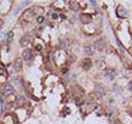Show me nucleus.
Returning a JSON list of instances; mask_svg holds the SVG:
<instances>
[{"instance_id":"nucleus-1","label":"nucleus","mask_w":132,"mask_h":124,"mask_svg":"<svg viewBox=\"0 0 132 124\" xmlns=\"http://www.w3.org/2000/svg\"><path fill=\"white\" fill-rule=\"evenodd\" d=\"M94 92H95V94L97 95L98 97H103L105 95V88L102 85L98 84V85H96L95 89H94Z\"/></svg>"},{"instance_id":"nucleus-2","label":"nucleus","mask_w":132,"mask_h":124,"mask_svg":"<svg viewBox=\"0 0 132 124\" xmlns=\"http://www.w3.org/2000/svg\"><path fill=\"white\" fill-rule=\"evenodd\" d=\"M3 92L7 96H9V95H13L15 93V90L10 84H5L3 87Z\"/></svg>"},{"instance_id":"nucleus-3","label":"nucleus","mask_w":132,"mask_h":124,"mask_svg":"<svg viewBox=\"0 0 132 124\" xmlns=\"http://www.w3.org/2000/svg\"><path fill=\"white\" fill-rule=\"evenodd\" d=\"M22 56H23V59L24 61H29V60L32 59L33 57V53L32 51L30 49H24L22 53Z\"/></svg>"},{"instance_id":"nucleus-4","label":"nucleus","mask_w":132,"mask_h":124,"mask_svg":"<svg viewBox=\"0 0 132 124\" xmlns=\"http://www.w3.org/2000/svg\"><path fill=\"white\" fill-rule=\"evenodd\" d=\"M116 75H117V72H116V71L113 70V69H108V70L106 71V72H105V76L107 77L109 80H110V81L114 80Z\"/></svg>"},{"instance_id":"nucleus-5","label":"nucleus","mask_w":132,"mask_h":124,"mask_svg":"<svg viewBox=\"0 0 132 124\" xmlns=\"http://www.w3.org/2000/svg\"><path fill=\"white\" fill-rule=\"evenodd\" d=\"M92 62L90 58H85V59L82 61V63H81V66H82V68H83V69H85V70L90 69V68L92 67Z\"/></svg>"},{"instance_id":"nucleus-6","label":"nucleus","mask_w":132,"mask_h":124,"mask_svg":"<svg viewBox=\"0 0 132 124\" xmlns=\"http://www.w3.org/2000/svg\"><path fill=\"white\" fill-rule=\"evenodd\" d=\"M22 68V60L20 58L16 59L14 62V64H13V69L16 72H19Z\"/></svg>"},{"instance_id":"nucleus-7","label":"nucleus","mask_w":132,"mask_h":124,"mask_svg":"<svg viewBox=\"0 0 132 124\" xmlns=\"http://www.w3.org/2000/svg\"><path fill=\"white\" fill-rule=\"evenodd\" d=\"M80 18H81V20H82V22L83 23H85V24H88V23H91L92 20V17L91 15H88V14H82L81 16H80Z\"/></svg>"},{"instance_id":"nucleus-8","label":"nucleus","mask_w":132,"mask_h":124,"mask_svg":"<svg viewBox=\"0 0 132 124\" xmlns=\"http://www.w3.org/2000/svg\"><path fill=\"white\" fill-rule=\"evenodd\" d=\"M94 46L96 49H98L99 51H102L104 48V42L103 40H101V39H100V40H98L94 43Z\"/></svg>"},{"instance_id":"nucleus-9","label":"nucleus","mask_w":132,"mask_h":124,"mask_svg":"<svg viewBox=\"0 0 132 124\" xmlns=\"http://www.w3.org/2000/svg\"><path fill=\"white\" fill-rule=\"evenodd\" d=\"M70 7L73 11H78L80 9V6H79V4L76 1H71L70 2Z\"/></svg>"},{"instance_id":"nucleus-10","label":"nucleus","mask_w":132,"mask_h":124,"mask_svg":"<svg viewBox=\"0 0 132 124\" xmlns=\"http://www.w3.org/2000/svg\"><path fill=\"white\" fill-rule=\"evenodd\" d=\"M84 51H85V53H86L88 56L92 55L94 53V49H93V47H92V45H86L84 47Z\"/></svg>"},{"instance_id":"nucleus-11","label":"nucleus","mask_w":132,"mask_h":124,"mask_svg":"<svg viewBox=\"0 0 132 124\" xmlns=\"http://www.w3.org/2000/svg\"><path fill=\"white\" fill-rule=\"evenodd\" d=\"M20 44H21L22 45H26V44H28V36H24L23 37H22V39H21V41H20Z\"/></svg>"},{"instance_id":"nucleus-12","label":"nucleus","mask_w":132,"mask_h":124,"mask_svg":"<svg viewBox=\"0 0 132 124\" xmlns=\"http://www.w3.org/2000/svg\"><path fill=\"white\" fill-rule=\"evenodd\" d=\"M13 38H14V33H13L12 31H10V32L8 33V36H7V42H8L9 44H12Z\"/></svg>"},{"instance_id":"nucleus-13","label":"nucleus","mask_w":132,"mask_h":124,"mask_svg":"<svg viewBox=\"0 0 132 124\" xmlns=\"http://www.w3.org/2000/svg\"><path fill=\"white\" fill-rule=\"evenodd\" d=\"M36 21H37L38 24H43L44 21V16H38L37 19H36Z\"/></svg>"},{"instance_id":"nucleus-14","label":"nucleus","mask_w":132,"mask_h":124,"mask_svg":"<svg viewBox=\"0 0 132 124\" xmlns=\"http://www.w3.org/2000/svg\"><path fill=\"white\" fill-rule=\"evenodd\" d=\"M24 97H22V96H18V102L19 103H21V102H24Z\"/></svg>"},{"instance_id":"nucleus-15","label":"nucleus","mask_w":132,"mask_h":124,"mask_svg":"<svg viewBox=\"0 0 132 124\" xmlns=\"http://www.w3.org/2000/svg\"><path fill=\"white\" fill-rule=\"evenodd\" d=\"M128 90H129V91H131V92H132V81H131V82H129V83H128Z\"/></svg>"},{"instance_id":"nucleus-16","label":"nucleus","mask_w":132,"mask_h":124,"mask_svg":"<svg viewBox=\"0 0 132 124\" xmlns=\"http://www.w3.org/2000/svg\"><path fill=\"white\" fill-rule=\"evenodd\" d=\"M36 50L41 51V50H42V45H40V44H37V45H36Z\"/></svg>"},{"instance_id":"nucleus-17","label":"nucleus","mask_w":132,"mask_h":124,"mask_svg":"<svg viewBox=\"0 0 132 124\" xmlns=\"http://www.w3.org/2000/svg\"><path fill=\"white\" fill-rule=\"evenodd\" d=\"M52 19H57V18H58L57 14H52Z\"/></svg>"}]
</instances>
